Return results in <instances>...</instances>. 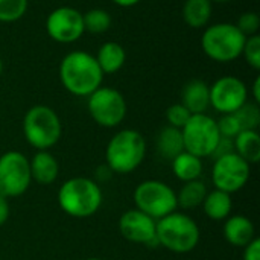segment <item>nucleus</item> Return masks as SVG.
I'll use <instances>...</instances> for the list:
<instances>
[{
  "label": "nucleus",
  "mask_w": 260,
  "mask_h": 260,
  "mask_svg": "<svg viewBox=\"0 0 260 260\" xmlns=\"http://www.w3.org/2000/svg\"><path fill=\"white\" fill-rule=\"evenodd\" d=\"M242 260H260V241L254 238L247 247H244Z\"/></svg>",
  "instance_id": "obj_32"
},
{
  "label": "nucleus",
  "mask_w": 260,
  "mask_h": 260,
  "mask_svg": "<svg viewBox=\"0 0 260 260\" xmlns=\"http://www.w3.org/2000/svg\"><path fill=\"white\" fill-rule=\"evenodd\" d=\"M157 152L160 157L166 160H174L178 154L184 151V143H183V136L181 129L174 128V126H163L160 133L157 134L155 140Z\"/></svg>",
  "instance_id": "obj_22"
},
{
  "label": "nucleus",
  "mask_w": 260,
  "mask_h": 260,
  "mask_svg": "<svg viewBox=\"0 0 260 260\" xmlns=\"http://www.w3.org/2000/svg\"><path fill=\"white\" fill-rule=\"evenodd\" d=\"M46 32L59 44H72L85 34L82 12L73 6H58L46 18Z\"/></svg>",
  "instance_id": "obj_12"
},
{
  "label": "nucleus",
  "mask_w": 260,
  "mask_h": 260,
  "mask_svg": "<svg viewBox=\"0 0 260 260\" xmlns=\"http://www.w3.org/2000/svg\"><path fill=\"white\" fill-rule=\"evenodd\" d=\"M247 37L235 23L221 21L204 27L201 35V47L207 58L215 62L227 64L236 61L242 55Z\"/></svg>",
  "instance_id": "obj_6"
},
{
  "label": "nucleus",
  "mask_w": 260,
  "mask_h": 260,
  "mask_svg": "<svg viewBox=\"0 0 260 260\" xmlns=\"http://www.w3.org/2000/svg\"><path fill=\"white\" fill-rule=\"evenodd\" d=\"M104 193L98 181L88 177H73L64 181L58 190L59 209L78 219L96 215L102 206Z\"/></svg>",
  "instance_id": "obj_2"
},
{
  "label": "nucleus",
  "mask_w": 260,
  "mask_h": 260,
  "mask_svg": "<svg viewBox=\"0 0 260 260\" xmlns=\"http://www.w3.org/2000/svg\"><path fill=\"white\" fill-rule=\"evenodd\" d=\"M245 58V62L253 69V70H260V35H251L247 37L242 55Z\"/></svg>",
  "instance_id": "obj_28"
},
{
  "label": "nucleus",
  "mask_w": 260,
  "mask_h": 260,
  "mask_svg": "<svg viewBox=\"0 0 260 260\" xmlns=\"http://www.w3.org/2000/svg\"><path fill=\"white\" fill-rule=\"evenodd\" d=\"M133 200L136 209L158 221L178 209L175 190L160 180H145L136 186Z\"/></svg>",
  "instance_id": "obj_7"
},
{
  "label": "nucleus",
  "mask_w": 260,
  "mask_h": 260,
  "mask_svg": "<svg viewBox=\"0 0 260 260\" xmlns=\"http://www.w3.org/2000/svg\"><path fill=\"white\" fill-rule=\"evenodd\" d=\"M146 140L137 129H120L108 142L105 149V165L113 174H131L145 160Z\"/></svg>",
  "instance_id": "obj_3"
},
{
  "label": "nucleus",
  "mask_w": 260,
  "mask_h": 260,
  "mask_svg": "<svg viewBox=\"0 0 260 260\" xmlns=\"http://www.w3.org/2000/svg\"><path fill=\"white\" fill-rule=\"evenodd\" d=\"M9 213H11V207H9V201L6 197H3L0 193V227H3L9 218Z\"/></svg>",
  "instance_id": "obj_34"
},
{
  "label": "nucleus",
  "mask_w": 260,
  "mask_h": 260,
  "mask_svg": "<svg viewBox=\"0 0 260 260\" xmlns=\"http://www.w3.org/2000/svg\"><path fill=\"white\" fill-rule=\"evenodd\" d=\"M171 166H172L174 175L183 183L200 180L203 169H204L203 158H200L187 151H183L174 160H171Z\"/></svg>",
  "instance_id": "obj_21"
},
{
  "label": "nucleus",
  "mask_w": 260,
  "mask_h": 260,
  "mask_svg": "<svg viewBox=\"0 0 260 260\" xmlns=\"http://www.w3.org/2000/svg\"><path fill=\"white\" fill-rule=\"evenodd\" d=\"M85 260H102V259H98V257H90V259H85Z\"/></svg>",
  "instance_id": "obj_39"
},
{
  "label": "nucleus",
  "mask_w": 260,
  "mask_h": 260,
  "mask_svg": "<svg viewBox=\"0 0 260 260\" xmlns=\"http://www.w3.org/2000/svg\"><path fill=\"white\" fill-rule=\"evenodd\" d=\"M155 233L158 245L175 254H187L193 251L201 238V232L195 219L183 212H174L158 219Z\"/></svg>",
  "instance_id": "obj_4"
},
{
  "label": "nucleus",
  "mask_w": 260,
  "mask_h": 260,
  "mask_svg": "<svg viewBox=\"0 0 260 260\" xmlns=\"http://www.w3.org/2000/svg\"><path fill=\"white\" fill-rule=\"evenodd\" d=\"M241 123L242 131L257 129L260 125V107L253 101H247L238 111L233 113Z\"/></svg>",
  "instance_id": "obj_26"
},
{
  "label": "nucleus",
  "mask_w": 260,
  "mask_h": 260,
  "mask_svg": "<svg viewBox=\"0 0 260 260\" xmlns=\"http://www.w3.org/2000/svg\"><path fill=\"white\" fill-rule=\"evenodd\" d=\"M235 152L245 160L250 166L259 163L260 160V134L257 129L241 131L235 139Z\"/></svg>",
  "instance_id": "obj_23"
},
{
  "label": "nucleus",
  "mask_w": 260,
  "mask_h": 260,
  "mask_svg": "<svg viewBox=\"0 0 260 260\" xmlns=\"http://www.w3.org/2000/svg\"><path fill=\"white\" fill-rule=\"evenodd\" d=\"M157 221L137 209L126 210L119 219V232L123 239L145 247H157Z\"/></svg>",
  "instance_id": "obj_14"
},
{
  "label": "nucleus",
  "mask_w": 260,
  "mask_h": 260,
  "mask_svg": "<svg viewBox=\"0 0 260 260\" xmlns=\"http://www.w3.org/2000/svg\"><path fill=\"white\" fill-rule=\"evenodd\" d=\"M23 136L27 145L37 151H49L62 136V123L58 113L49 105H34L23 117Z\"/></svg>",
  "instance_id": "obj_5"
},
{
  "label": "nucleus",
  "mask_w": 260,
  "mask_h": 260,
  "mask_svg": "<svg viewBox=\"0 0 260 260\" xmlns=\"http://www.w3.org/2000/svg\"><path fill=\"white\" fill-rule=\"evenodd\" d=\"M114 5L120 6V8H133L137 3H140V0H111Z\"/></svg>",
  "instance_id": "obj_36"
},
{
  "label": "nucleus",
  "mask_w": 260,
  "mask_h": 260,
  "mask_svg": "<svg viewBox=\"0 0 260 260\" xmlns=\"http://www.w3.org/2000/svg\"><path fill=\"white\" fill-rule=\"evenodd\" d=\"M61 85L73 96L88 98L102 85L104 73L94 55L85 50H72L66 53L58 67Z\"/></svg>",
  "instance_id": "obj_1"
},
{
  "label": "nucleus",
  "mask_w": 260,
  "mask_h": 260,
  "mask_svg": "<svg viewBox=\"0 0 260 260\" xmlns=\"http://www.w3.org/2000/svg\"><path fill=\"white\" fill-rule=\"evenodd\" d=\"M251 96H253V102L260 104V76H256L251 85Z\"/></svg>",
  "instance_id": "obj_35"
},
{
  "label": "nucleus",
  "mask_w": 260,
  "mask_h": 260,
  "mask_svg": "<svg viewBox=\"0 0 260 260\" xmlns=\"http://www.w3.org/2000/svg\"><path fill=\"white\" fill-rule=\"evenodd\" d=\"M201 206H203L206 216L213 221H225L232 215V210H233L232 195L218 189L207 192Z\"/></svg>",
  "instance_id": "obj_20"
},
{
  "label": "nucleus",
  "mask_w": 260,
  "mask_h": 260,
  "mask_svg": "<svg viewBox=\"0 0 260 260\" xmlns=\"http://www.w3.org/2000/svg\"><path fill=\"white\" fill-rule=\"evenodd\" d=\"M184 151L200 157H212L218 142L221 139L216 120L203 113V114H192L187 123L181 128Z\"/></svg>",
  "instance_id": "obj_9"
},
{
  "label": "nucleus",
  "mask_w": 260,
  "mask_h": 260,
  "mask_svg": "<svg viewBox=\"0 0 260 260\" xmlns=\"http://www.w3.org/2000/svg\"><path fill=\"white\" fill-rule=\"evenodd\" d=\"M3 59H2V56H0V76H2V73H3Z\"/></svg>",
  "instance_id": "obj_38"
},
{
  "label": "nucleus",
  "mask_w": 260,
  "mask_h": 260,
  "mask_svg": "<svg viewBox=\"0 0 260 260\" xmlns=\"http://www.w3.org/2000/svg\"><path fill=\"white\" fill-rule=\"evenodd\" d=\"M206 195H207V186L201 180L187 181L181 186L180 192L177 193L178 207L186 210L197 209L203 204Z\"/></svg>",
  "instance_id": "obj_24"
},
{
  "label": "nucleus",
  "mask_w": 260,
  "mask_h": 260,
  "mask_svg": "<svg viewBox=\"0 0 260 260\" xmlns=\"http://www.w3.org/2000/svg\"><path fill=\"white\" fill-rule=\"evenodd\" d=\"M238 26V29L245 35V37H251V35H257L260 29V17L257 12L253 11H247L244 14L239 15L238 23H235Z\"/></svg>",
  "instance_id": "obj_30"
},
{
  "label": "nucleus",
  "mask_w": 260,
  "mask_h": 260,
  "mask_svg": "<svg viewBox=\"0 0 260 260\" xmlns=\"http://www.w3.org/2000/svg\"><path fill=\"white\" fill-rule=\"evenodd\" d=\"M29 0H0V23H14L24 17Z\"/></svg>",
  "instance_id": "obj_27"
},
{
  "label": "nucleus",
  "mask_w": 260,
  "mask_h": 260,
  "mask_svg": "<svg viewBox=\"0 0 260 260\" xmlns=\"http://www.w3.org/2000/svg\"><path fill=\"white\" fill-rule=\"evenodd\" d=\"M212 3L216 2V3H229V2H233V0H210Z\"/></svg>",
  "instance_id": "obj_37"
},
{
  "label": "nucleus",
  "mask_w": 260,
  "mask_h": 260,
  "mask_svg": "<svg viewBox=\"0 0 260 260\" xmlns=\"http://www.w3.org/2000/svg\"><path fill=\"white\" fill-rule=\"evenodd\" d=\"M87 108L90 117L102 128L119 126L128 113L125 96L113 88L101 85L87 98Z\"/></svg>",
  "instance_id": "obj_8"
},
{
  "label": "nucleus",
  "mask_w": 260,
  "mask_h": 260,
  "mask_svg": "<svg viewBox=\"0 0 260 260\" xmlns=\"http://www.w3.org/2000/svg\"><path fill=\"white\" fill-rule=\"evenodd\" d=\"M222 235L230 245L244 248L256 238V229L250 218L244 215H233L225 219Z\"/></svg>",
  "instance_id": "obj_15"
},
{
  "label": "nucleus",
  "mask_w": 260,
  "mask_h": 260,
  "mask_svg": "<svg viewBox=\"0 0 260 260\" xmlns=\"http://www.w3.org/2000/svg\"><path fill=\"white\" fill-rule=\"evenodd\" d=\"M190 113H189V110L181 104V102H178V104H172L168 110H166V120H168V125L169 126H174V128H178V129H181L186 123H187V120L190 119Z\"/></svg>",
  "instance_id": "obj_29"
},
{
  "label": "nucleus",
  "mask_w": 260,
  "mask_h": 260,
  "mask_svg": "<svg viewBox=\"0 0 260 260\" xmlns=\"http://www.w3.org/2000/svg\"><path fill=\"white\" fill-rule=\"evenodd\" d=\"M84 18V29L85 32L91 34V35H101L105 34L113 23L111 14L102 8H93L90 11H87L85 14H82Z\"/></svg>",
  "instance_id": "obj_25"
},
{
  "label": "nucleus",
  "mask_w": 260,
  "mask_h": 260,
  "mask_svg": "<svg viewBox=\"0 0 260 260\" xmlns=\"http://www.w3.org/2000/svg\"><path fill=\"white\" fill-rule=\"evenodd\" d=\"M29 166L32 181L41 186H49L55 183L59 175V163L56 157L49 151H37L29 160Z\"/></svg>",
  "instance_id": "obj_17"
},
{
  "label": "nucleus",
  "mask_w": 260,
  "mask_h": 260,
  "mask_svg": "<svg viewBox=\"0 0 260 260\" xmlns=\"http://www.w3.org/2000/svg\"><path fill=\"white\" fill-rule=\"evenodd\" d=\"M104 75L117 73L126 62V50L117 41H105L94 55Z\"/></svg>",
  "instance_id": "obj_18"
},
{
  "label": "nucleus",
  "mask_w": 260,
  "mask_h": 260,
  "mask_svg": "<svg viewBox=\"0 0 260 260\" xmlns=\"http://www.w3.org/2000/svg\"><path fill=\"white\" fill-rule=\"evenodd\" d=\"M32 183L29 158L20 151H6L0 155V193L3 197H21Z\"/></svg>",
  "instance_id": "obj_10"
},
{
  "label": "nucleus",
  "mask_w": 260,
  "mask_h": 260,
  "mask_svg": "<svg viewBox=\"0 0 260 260\" xmlns=\"http://www.w3.org/2000/svg\"><path fill=\"white\" fill-rule=\"evenodd\" d=\"M216 125H218L221 137H225V139H235L242 131L241 123L233 113L232 114H222L221 119L216 120Z\"/></svg>",
  "instance_id": "obj_31"
},
{
  "label": "nucleus",
  "mask_w": 260,
  "mask_h": 260,
  "mask_svg": "<svg viewBox=\"0 0 260 260\" xmlns=\"http://www.w3.org/2000/svg\"><path fill=\"white\" fill-rule=\"evenodd\" d=\"M181 14L187 26L193 29H204L210 24L213 3L210 0H186Z\"/></svg>",
  "instance_id": "obj_19"
},
{
  "label": "nucleus",
  "mask_w": 260,
  "mask_h": 260,
  "mask_svg": "<svg viewBox=\"0 0 260 260\" xmlns=\"http://www.w3.org/2000/svg\"><path fill=\"white\" fill-rule=\"evenodd\" d=\"M181 104L190 114H203L210 108V85L203 79H190L181 91Z\"/></svg>",
  "instance_id": "obj_16"
},
{
  "label": "nucleus",
  "mask_w": 260,
  "mask_h": 260,
  "mask_svg": "<svg viewBox=\"0 0 260 260\" xmlns=\"http://www.w3.org/2000/svg\"><path fill=\"white\" fill-rule=\"evenodd\" d=\"M251 166L236 152H230L215 158L212 166V183L215 189L235 193L245 187L250 180Z\"/></svg>",
  "instance_id": "obj_11"
},
{
  "label": "nucleus",
  "mask_w": 260,
  "mask_h": 260,
  "mask_svg": "<svg viewBox=\"0 0 260 260\" xmlns=\"http://www.w3.org/2000/svg\"><path fill=\"white\" fill-rule=\"evenodd\" d=\"M248 93L241 78L221 76L210 85V107L221 114H232L248 101Z\"/></svg>",
  "instance_id": "obj_13"
},
{
  "label": "nucleus",
  "mask_w": 260,
  "mask_h": 260,
  "mask_svg": "<svg viewBox=\"0 0 260 260\" xmlns=\"http://www.w3.org/2000/svg\"><path fill=\"white\" fill-rule=\"evenodd\" d=\"M230 152H235V143H233V139H225V137H221L219 142H218V146L213 152L212 157H221V155H225V154H230Z\"/></svg>",
  "instance_id": "obj_33"
}]
</instances>
